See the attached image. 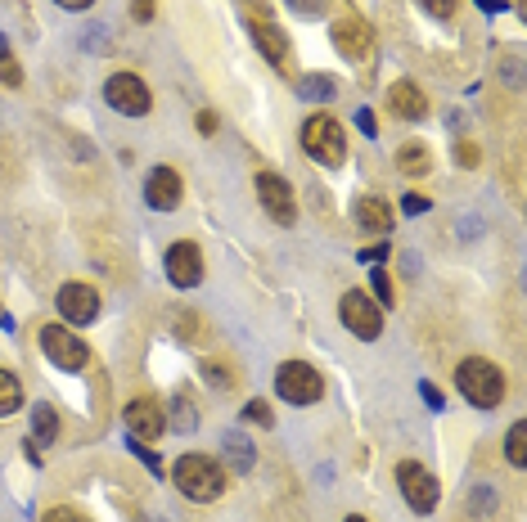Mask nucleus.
<instances>
[{"label": "nucleus", "instance_id": "nucleus-1", "mask_svg": "<svg viewBox=\"0 0 527 522\" xmlns=\"http://www.w3.org/2000/svg\"><path fill=\"white\" fill-rule=\"evenodd\" d=\"M172 482H176V491H181L185 500L208 504V500H217V495L226 491V468H221L217 459L190 450V455H181L172 464Z\"/></svg>", "mask_w": 527, "mask_h": 522}, {"label": "nucleus", "instance_id": "nucleus-2", "mask_svg": "<svg viewBox=\"0 0 527 522\" xmlns=\"http://www.w3.org/2000/svg\"><path fill=\"white\" fill-rule=\"evenodd\" d=\"M455 387H460V396L469 405H478V410H491V405L505 401V374H500V365H491V360H482V356H469L455 365Z\"/></svg>", "mask_w": 527, "mask_h": 522}, {"label": "nucleus", "instance_id": "nucleus-3", "mask_svg": "<svg viewBox=\"0 0 527 522\" xmlns=\"http://www.w3.org/2000/svg\"><path fill=\"white\" fill-rule=\"evenodd\" d=\"M302 149H307L320 167H343V162H347V131H343V122H338V117H329V113L307 117V126H302Z\"/></svg>", "mask_w": 527, "mask_h": 522}, {"label": "nucleus", "instance_id": "nucleus-4", "mask_svg": "<svg viewBox=\"0 0 527 522\" xmlns=\"http://www.w3.org/2000/svg\"><path fill=\"white\" fill-rule=\"evenodd\" d=\"M275 392L289 405H316L320 396H325V378H320L316 365H307V360H284V365L275 369Z\"/></svg>", "mask_w": 527, "mask_h": 522}, {"label": "nucleus", "instance_id": "nucleus-5", "mask_svg": "<svg viewBox=\"0 0 527 522\" xmlns=\"http://www.w3.org/2000/svg\"><path fill=\"white\" fill-rule=\"evenodd\" d=\"M338 320H343L347 329H352L356 338H365V342H374L383 333V311H379V302H374L365 288H347V293L338 297Z\"/></svg>", "mask_w": 527, "mask_h": 522}, {"label": "nucleus", "instance_id": "nucleus-6", "mask_svg": "<svg viewBox=\"0 0 527 522\" xmlns=\"http://www.w3.org/2000/svg\"><path fill=\"white\" fill-rule=\"evenodd\" d=\"M397 486L401 495H406V504L424 518V513L437 509V500H442V491H437V477L428 473L424 464H415V459H406V464H397Z\"/></svg>", "mask_w": 527, "mask_h": 522}, {"label": "nucleus", "instance_id": "nucleus-7", "mask_svg": "<svg viewBox=\"0 0 527 522\" xmlns=\"http://www.w3.org/2000/svg\"><path fill=\"white\" fill-rule=\"evenodd\" d=\"M104 99L127 117H145L149 108H154V95H149V86L136 72H113V77L104 81Z\"/></svg>", "mask_w": 527, "mask_h": 522}, {"label": "nucleus", "instance_id": "nucleus-8", "mask_svg": "<svg viewBox=\"0 0 527 522\" xmlns=\"http://www.w3.org/2000/svg\"><path fill=\"white\" fill-rule=\"evenodd\" d=\"M257 198H262L271 221H280V225L298 221V198H293L289 180H284L280 171H257Z\"/></svg>", "mask_w": 527, "mask_h": 522}, {"label": "nucleus", "instance_id": "nucleus-9", "mask_svg": "<svg viewBox=\"0 0 527 522\" xmlns=\"http://www.w3.org/2000/svg\"><path fill=\"white\" fill-rule=\"evenodd\" d=\"M41 351H46L50 365H59V369H82L86 360H91L86 342L77 338V333H68L64 324H46V329H41Z\"/></svg>", "mask_w": 527, "mask_h": 522}, {"label": "nucleus", "instance_id": "nucleus-10", "mask_svg": "<svg viewBox=\"0 0 527 522\" xmlns=\"http://www.w3.org/2000/svg\"><path fill=\"white\" fill-rule=\"evenodd\" d=\"M127 428L136 441H158L167 432V410L163 401H154V396H136V401L127 405Z\"/></svg>", "mask_w": 527, "mask_h": 522}, {"label": "nucleus", "instance_id": "nucleus-11", "mask_svg": "<svg viewBox=\"0 0 527 522\" xmlns=\"http://www.w3.org/2000/svg\"><path fill=\"white\" fill-rule=\"evenodd\" d=\"M266 9L271 5H253V23H248V32H253V41H257V50L266 54L271 63H280V68H289V36L280 32V27L266 18Z\"/></svg>", "mask_w": 527, "mask_h": 522}, {"label": "nucleus", "instance_id": "nucleus-12", "mask_svg": "<svg viewBox=\"0 0 527 522\" xmlns=\"http://www.w3.org/2000/svg\"><path fill=\"white\" fill-rule=\"evenodd\" d=\"M163 266H167V279H172L176 288H194L203 279V252H199V243H172V248H167V257H163Z\"/></svg>", "mask_w": 527, "mask_h": 522}, {"label": "nucleus", "instance_id": "nucleus-13", "mask_svg": "<svg viewBox=\"0 0 527 522\" xmlns=\"http://www.w3.org/2000/svg\"><path fill=\"white\" fill-rule=\"evenodd\" d=\"M185 198V185H181V171L176 167H154L145 180V203L154 207V212H172V207H181Z\"/></svg>", "mask_w": 527, "mask_h": 522}, {"label": "nucleus", "instance_id": "nucleus-14", "mask_svg": "<svg viewBox=\"0 0 527 522\" xmlns=\"http://www.w3.org/2000/svg\"><path fill=\"white\" fill-rule=\"evenodd\" d=\"M55 306L68 324H91L95 315H100V293H95L91 284H64L55 297Z\"/></svg>", "mask_w": 527, "mask_h": 522}, {"label": "nucleus", "instance_id": "nucleus-15", "mask_svg": "<svg viewBox=\"0 0 527 522\" xmlns=\"http://www.w3.org/2000/svg\"><path fill=\"white\" fill-rule=\"evenodd\" d=\"M334 45H338V54H343V59H365V54H370V45H374L370 23H365V18H356V14L338 18V23H334Z\"/></svg>", "mask_w": 527, "mask_h": 522}, {"label": "nucleus", "instance_id": "nucleus-16", "mask_svg": "<svg viewBox=\"0 0 527 522\" xmlns=\"http://www.w3.org/2000/svg\"><path fill=\"white\" fill-rule=\"evenodd\" d=\"M388 113L401 117V122H424L428 117V99L415 81H392L388 86Z\"/></svg>", "mask_w": 527, "mask_h": 522}, {"label": "nucleus", "instance_id": "nucleus-17", "mask_svg": "<svg viewBox=\"0 0 527 522\" xmlns=\"http://www.w3.org/2000/svg\"><path fill=\"white\" fill-rule=\"evenodd\" d=\"M356 221H361V230L388 234L392 230V207L383 203V198H361V203H356Z\"/></svg>", "mask_w": 527, "mask_h": 522}, {"label": "nucleus", "instance_id": "nucleus-18", "mask_svg": "<svg viewBox=\"0 0 527 522\" xmlns=\"http://www.w3.org/2000/svg\"><path fill=\"white\" fill-rule=\"evenodd\" d=\"M32 441H41V446H50V441H59V414L55 405H32Z\"/></svg>", "mask_w": 527, "mask_h": 522}, {"label": "nucleus", "instance_id": "nucleus-19", "mask_svg": "<svg viewBox=\"0 0 527 522\" xmlns=\"http://www.w3.org/2000/svg\"><path fill=\"white\" fill-rule=\"evenodd\" d=\"M397 167L406 171V176H428V167H433V153H428V144H401L397 153Z\"/></svg>", "mask_w": 527, "mask_h": 522}, {"label": "nucleus", "instance_id": "nucleus-20", "mask_svg": "<svg viewBox=\"0 0 527 522\" xmlns=\"http://www.w3.org/2000/svg\"><path fill=\"white\" fill-rule=\"evenodd\" d=\"M226 459H230V468H235V473H248V468H253V459H257L253 441L239 437V432H230V437H226Z\"/></svg>", "mask_w": 527, "mask_h": 522}, {"label": "nucleus", "instance_id": "nucleus-21", "mask_svg": "<svg viewBox=\"0 0 527 522\" xmlns=\"http://www.w3.org/2000/svg\"><path fill=\"white\" fill-rule=\"evenodd\" d=\"M505 459L514 468H527V423H514L505 432Z\"/></svg>", "mask_w": 527, "mask_h": 522}, {"label": "nucleus", "instance_id": "nucleus-22", "mask_svg": "<svg viewBox=\"0 0 527 522\" xmlns=\"http://www.w3.org/2000/svg\"><path fill=\"white\" fill-rule=\"evenodd\" d=\"M23 405V387L10 369H0V414H14Z\"/></svg>", "mask_w": 527, "mask_h": 522}, {"label": "nucleus", "instance_id": "nucleus-23", "mask_svg": "<svg viewBox=\"0 0 527 522\" xmlns=\"http://www.w3.org/2000/svg\"><path fill=\"white\" fill-rule=\"evenodd\" d=\"M302 95H307V99H334V77H325V72H320V77H302Z\"/></svg>", "mask_w": 527, "mask_h": 522}, {"label": "nucleus", "instance_id": "nucleus-24", "mask_svg": "<svg viewBox=\"0 0 527 522\" xmlns=\"http://www.w3.org/2000/svg\"><path fill=\"white\" fill-rule=\"evenodd\" d=\"M203 378H208L212 387H235V374H230L226 360H203Z\"/></svg>", "mask_w": 527, "mask_h": 522}, {"label": "nucleus", "instance_id": "nucleus-25", "mask_svg": "<svg viewBox=\"0 0 527 522\" xmlns=\"http://www.w3.org/2000/svg\"><path fill=\"white\" fill-rule=\"evenodd\" d=\"M370 288H374V302H383V306H392V302H397V297H392V279H388V270H379V266H374Z\"/></svg>", "mask_w": 527, "mask_h": 522}, {"label": "nucleus", "instance_id": "nucleus-26", "mask_svg": "<svg viewBox=\"0 0 527 522\" xmlns=\"http://www.w3.org/2000/svg\"><path fill=\"white\" fill-rule=\"evenodd\" d=\"M176 329H181V338H185V342H199L203 333H208V329H203V320H199V315H190V311H181V315H176Z\"/></svg>", "mask_w": 527, "mask_h": 522}, {"label": "nucleus", "instance_id": "nucleus-27", "mask_svg": "<svg viewBox=\"0 0 527 522\" xmlns=\"http://www.w3.org/2000/svg\"><path fill=\"white\" fill-rule=\"evenodd\" d=\"M482 162V149L473 140H460L455 144V167H478Z\"/></svg>", "mask_w": 527, "mask_h": 522}, {"label": "nucleus", "instance_id": "nucleus-28", "mask_svg": "<svg viewBox=\"0 0 527 522\" xmlns=\"http://www.w3.org/2000/svg\"><path fill=\"white\" fill-rule=\"evenodd\" d=\"M0 81H5L10 90L23 86V72H19V63H14V54H0Z\"/></svg>", "mask_w": 527, "mask_h": 522}, {"label": "nucleus", "instance_id": "nucleus-29", "mask_svg": "<svg viewBox=\"0 0 527 522\" xmlns=\"http://www.w3.org/2000/svg\"><path fill=\"white\" fill-rule=\"evenodd\" d=\"M244 414L257 423V428H271V423H275V414H271V405H266V401H248Z\"/></svg>", "mask_w": 527, "mask_h": 522}, {"label": "nucleus", "instance_id": "nucleus-30", "mask_svg": "<svg viewBox=\"0 0 527 522\" xmlns=\"http://www.w3.org/2000/svg\"><path fill=\"white\" fill-rule=\"evenodd\" d=\"M172 428H181V432H190V428H194V410H190V401H185V396H176V414H172Z\"/></svg>", "mask_w": 527, "mask_h": 522}, {"label": "nucleus", "instance_id": "nucleus-31", "mask_svg": "<svg viewBox=\"0 0 527 522\" xmlns=\"http://www.w3.org/2000/svg\"><path fill=\"white\" fill-rule=\"evenodd\" d=\"M41 522H86V513L82 509H68V504H59V509H50Z\"/></svg>", "mask_w": 527, "mask_h": 522}, {"label": "nucleus", "instance_id": "nucleus-32", "mask_svg": "<svg viewBox=\"0 0 527 522\" xmlns=\"http://www.w3.org/2000/svg\"><path fill=\"white\" fill-rule=\"evenodd\" d=\"M419 5H424L428 14H433V18H451V14H455V5H460V0H419Z\"/></svg>", "mask_w": 527, "mask_h": 522}, {"label": "nucleus", "instance_id": "nucleus-33", "mask_svg": "<svg viewBox=\"0 0 527 522\" xmlns=\"http://www.w3.org/2000/svg\"><path fill=\"white\" fill-rule=\"evenodd\" d=\"M401 212H410V216L428 212V198L424 194H406V198H401Z\"/></svg>", "mask_w": 527, "mask_h": 522}, {"label": "nucleus", "instance_id": "nucleus-34", "mask_svg": "<svg viewBox=\"0 0 527 522\" xmlns=\"http://www.w3.org/2000/svg\"><path fill=\"white\" fill-rule=\"evenodd\" d=\"M131 18H136V23H149V18H154V0H131Z\"/></svg>", "mask_w": 527, "mask_h": 522}, {"label": "nucleus", "instance_id": "nucleus-35", "mask_svg": "<svg viewBox=\"0 0 527 522\" xmlns=\"http://www.w3.org/2000/svg\"><path fill=\"white\" fill-rule=\"evenodd\" d=\"M194 126H199V135H217V113H208V108H203V113L194 117Z\"/></svg>", "mask_w": 527, "mask_h": 522}, {"label": "nucleus", "instance_id": "nucleus-36", "mask_svg": "<svg viewBox=\"0 0 527 522\" xmlns=\"http://www.w3.org/2000/svg\"><path fill=\"white\" fill-rule=\"evenodd\" d=\"M361 261H388V243H374V248H361Z\"/></svg>", "mask_w": 527, "mask_h": 522}, {"label": "nucleus", "instance_id": "nucleus-37", "mask_svg": "<svg viewBox=\"0 0 527 522\" xmlns=\"http://www.w3.org/2000/svg\"><path fill=\"white\" fill-rule=\"evenodd\" d=\"M356 126H361L365 135H374V131H379V122H374V113H370V108H361V113H356Z\"/></svg>", "mask_w": 527, "mask_h": 522}, {"label": "nucleus", "instance_id": "nucleus-38", "mask_svg": "<svg viewBox=\"0 0 527 522\" xmlns=\"http://www.w3.org/2000/svg\"><path fill=\"white\" fill-rule=\"evenodd\" d=\"M289 9H298V14H320V0H284Z\"/></svg>", "mask_w": 527, "mask_h": 522}, {"label": "nucleus", "instance_id": "nucleus-39", "mask_svg": "<svg viewBox=\"0 0 527 522\" xmlns=\"http://www.w3.org/2000/svg\"><path fill=\"white\" fill-rule=\"evenodd\" d=\"M419 392H424V401L433 405V410H442V392H437L433 383H419Z\"/></svg>", "mask_w": 527, "mask_h": 522}, {"label": "nucleus", "instance_id": "nucleus-40", "mask_svg": "<svg viewBox=\"0 0 527 522\" xmlns=\"http://www.w3.org/2000/svg\"><path fill=\"white\" fill-rule=\"evenodd\" d=\"M55 5H64V9H91L95 0H55Z\"/></svg>", "mask_w": 527, "mask_h": 522}, {"label": "nucleus", "instance_id": "nucleus-41", "mask_svg": "<svg viewBox=\"0 0 527 522\" xmlns=\"http://www.w3.org/2000/svg\"><path fill=\"white\" fill-rule=\"evenodd\" d=\"M0 54H10V45H5V32H0Z\"/></svg>", "mask_w": 527, "mask_h": 522}, {"label": "nucleus", "instance_id": "nucleus-42", "mask_svg": "<svg viewBox=\"0 0 527 522\" xmlns=\"http://www.w3.org/2000/svg\"><path fill=\"white\" fill-rule=\"evenodd\" d=\"M347 522H365V518H356V513H352V518H347Z\"/></svg>", "mask_w": 527, "mask_h": 522}]
</instances>
